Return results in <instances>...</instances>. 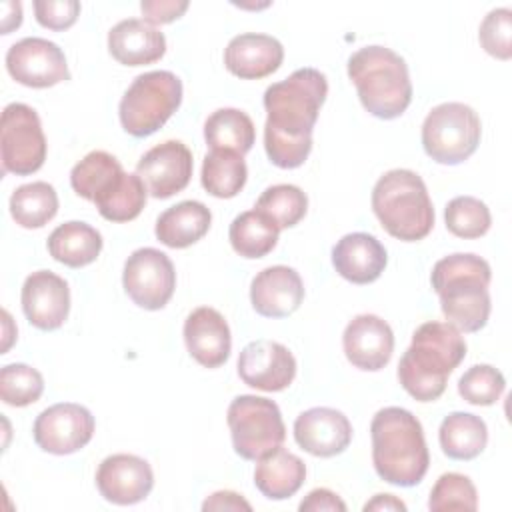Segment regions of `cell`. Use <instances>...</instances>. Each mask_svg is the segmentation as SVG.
Instances as JSON below:
<instances>
[{"label": "cell", "mask_w": 512, "mask_h": 512, "mask_svg": "<svg viewBox=\"0 0 512 512\" xmlns=\"http://www.w3.org/2000/svg\"><path fill=\"white\" fill-rule=\"evenodd\" d=\"M328 94V80L316 68H298L264 92V148L278 168H298L312 150V130Z\"/></svg>", "instance_id": "cell-1"}, {"label": "cell", "mask_w": 512, "mask_h": 512, "mask_svg": "<svg viewBox=\"0 0 512 512\" xmlns=\"http://www.w3.org/2000/svg\"><path fill=\"white\" fill-rule=\"evenodd\" d=\"M372 464L376 474L394 486L410 488L428 472L430 454L420 420L406 408L386 406L370 424Z\"/></svg>", "instance_id": "cell-2"}, {"label": "cell", "mask_w": 512, "mask_h": 512, "mask_svg": "<svg viewBox=\"0 0 512 512\" xmlns=\"http://www.w3.org/2000/svg\"><path fill=\"white\" fill-rule=\"evenodd\" d=\"M464 356L466 342L458 328L448 322H424L414 330L412 344L398 362V380L414 400H438Z\"/></svg>", "instance_id": "cell-3"}, {"label": "cell", "mask_w": 512, "mask_h": 512, "mask_svg": "<svg viewBox=\"0 0 512 512\" xmlns=\"http://www.w3.org/2000/svg\"><path fill=\"white\" fill-rule=\"evenodd\" d=\"M490 264L470 252L444 256L432 268L430 282L440 298L448 324L462 332H478L490 318Z\"/></svg>", "instance_id": "cell-4"}, {"label": "cell", "mask_w": 512, "mask_h": 512, "mask_svg": "<svg viewBox=\"0 0 512 512\" xmlns=\"http://www.w3.org/2000/svg\"><path fill=\"white\" fill-rule=\"evenodd\" d=\"M348 78L354 82L366 112L376 118H398L412 102L408 66L400 54L386 46L372 44L356 50L348 58Z\"/></svg>", "instance_id": "cell-5"}, {"label": "cell", "mask_w": 512, "mask_h": 512, "mask_svg": "<svg viewBox=\"0 0 512 512\" xmlns=\"http://www.w3.org/2000/svg\"><path fill=\"white\" fill-rule=\"evenodd\" d=\"M372 210L382 228L404 242L430 234L434 208L424 180L406 168L388 170L372 188Z\"/></svg>", "instance_id": "cell-6"}, {"label": "cell", "mask_w": 512, "mask_h": 512, "mask_svg": "<svg viewBox=\"0 0 512 512\" xmlns=\"http://www.w3.org/2000/svg\"><path fill=\"white\" fill-rule=\"evenodd\" d=\"M180 102L182 82L174 72H144L132 80L120 100V124L134 138L150 136L166 124Z\"/></svg>", "instance_id": "cell-7"}, {"label": "cell", "mask_w": 512, "mask_h": 512, "mask_svg": "<svg viewBox=\"0 0 512 512\" xmlns=\"http://www.w3.org/2000/svg\"><path fill=\"white\" fill-rule=\"evenodd\" d=\"M482 136V124L474 108L462 102L434 106L422 124L424 152L438 164H460L468 160Z\"/></svg>", "instance_id": "cell-8"}, {"label": "cell", "mask_w": 512, "mask_h": 512, "mask_svg": "<svg viewBox=\"0 0 512 512\" xmlns=\"http://www.w3.org/2000/svg\"><path fill=\"white\" fill-rule=\"evenodd\" d=\"M226 420L234 452L244 460H260L280 448L286 438L278 404L264 396H236L228 406Z\"/></svg>", "instance_id": "cell-9"}, {"label": "cell", "mask_w": 512, "mask_h": 512, "mask_svg": "<svg viewBox=\"0 0 512 512\" xmlns=\"http://www.w3.org/2000/svg\"><path fill=\"white\" fill-rule=\"evenodd\" d=\"M0 158L2 170L16 176H28L42 168L46 160V136L32 106L12 102L2 110Z\"/></svg>", "instance_id": "cell-10"}, {"label": "cell", "mask_w": 512, "mask_h": 512, "mask_svg": "<svg viewBox=\"0 0 512 512\" xmlns=\"http://www.w3.org/2000/svg\"><path fill=\"white\" fill-rule=\"evenodd\" d=\"M122 286L130 300L144 310H160L176 288L172 260L156 248H138L124 262Z\"/></svg>", "instance_id": "cell-11"}, {"label": "cell", "mask_w": 512, "mask_h": 512, "mask_svg": "<svg viewBox=\"0 0 512 512\" xmlns=\"http://www.w3.org/2000/svg\"><path fill=\"white\" fill-rule=\"evenodd\" d=\"M94 416L74 402L52 404L34 420V442L48 454L66 456L82 450L94 436Z\"/></svg>", "instance_id": "cell-12"}, {"label": "cell", "mask_w": 512, "mask_h": 512, "mask_svg": "<svg viewBox=\"0 0 512 512\" xmlns=\"http://www.w3.org/2000/svg\"><path fill=\"white\" fill-rule=\"evenodd\" d=\"M6 70L28 88H50L70 78L62 48L38 36L22 38L8 48Z\"/></svg>", "instance_id": "cell-13"}, {"label": "cell", "mask_w": 512, "mask_h": 512, "mask_svg": "<svg viewBox=\"0 0 512 512\" xmlns=\"http://www.w3.org/2000/svg\"><path fill=\"white\" fill-rule=\"evenodd\" d=\"M192 152L180 140H166L150 148L136 164V174L154 198H170L182 192L192 178Z\"/></svg>", "instance_id": "cell-14"}, {"label": "cell", "mask_w": 512, "mask_h": 512, "mask_svg": "<svg viewBox=\"0 0 512 512\" xmlns=\"http://www.w3.org/2000/svg\"><path fill=\"white\" fill-rule=\"evenodd\" d=\"M236 368L242 382L250 388L280 392L296 376V358L280 342L254 340L242 348Z\"/></svg>", "instance_id": "cell-15"}, {"label": "cell", "mask_w": 512, "mask_h": 512, "mask_svg": "<svg viewBox=\"0 0 512 512\" xmlns=\"http://www.w3.org/2000/svg\"><path fill=\"white\" fill-rule=\"evenodd\" d=\"M96 486L104 500L130 506L144 500L154 486L150 464L136 454L106 456L96 470Z\"/></svg>", "instance_id": "cell-16"}, {"label": "cell", "mask_w": 512, "mask_h": 512, "mask_svg": "<svg viewBox=\"0 0 512 512\" xmlns=\"http://www.w3.org/2000/svg\"><path fill=\"white\" fill-rule=\"evenodd\" d=\"M20 300L24 316L38 330H58L70 312L68 282L50 270L32 272L22 284Z\"/></svg>", "instance_id": "cell-17"}, {"label": "cell", "mask_w": 512, "mask_h": 512, "mask_svg": "<svg viewBox=\"0 0 512 512\" xmlns=\"http://www.w3.org/2000/svg\"><path fill=\"white\" fill-rule=\"evenodd\" d=\"M342 346L352 366L366 372H378L392 358L394 332L380 316L358 314L344 328Z\"/></svg>", "instance_id": "cell-18"}, {"label": "cell", "mask_w": 512, "mask_h": 512, "mask_svg": "<svg viewBox=\"0 0 512 512\" xmlns=\"http://www.w3.org/2000/svg\"><path fill=\"white\" fill-rule=\"evenodd\" d=\"M296 444L312 456L330 458L342 454L352 440L350 420L336 408L316 406L294 420Z\"/></svg>", "instance_id": "cell-19"}, {"label": "cell", "mask_w": 512, "mask_h": 512, "mask_svg": "<svg viewBox=\"0 0 512 512\" xmlns=\"http://www.w3.org/2000/svg\"><path fill=\"white\" fill-rule=\"evenodd\" d=\"M304 284L300 274L284 264L260 270L250 284L252 308L266 318H284L300 308Z\"/></svg>", "instance_id": "cell-20"}, {"label": "cell", "mask_w": 512, "mask_h": 512, "mask_svg": "<svg viewBox=\"0 0 512 512\" xmlns=\"http://www.w3.org/2000/svg\"><path fill=\"white\" fill-rule=\"evenodd\" d=\"M184 342L190 356L204 368L222 366L232 348V336L224 316L210 308L200 306L184 320Z\"/></svg>", "instance_id": "cell-21"}, {"label": "cell", "mask_w": 512, "mask_h": 512, "mask_svg": "<svg viewBox=\"0 0 512 512\" xmlns=\"http://www.w3.org/2000/svg\"><path fill=\"white\" fill-rule=\"evenodd\" d=\"M386 262V248L376 236L366 232L346 234L332 248V264L336 272L352 284H370L378 280Z\"/></svg>", "instance_id": "cell-22"}, {"label": "cell", "mask_w": 512, "mask_h": 512, "mask_svg": "<svg viewBox=\"0 0 512 512\" xmlns=\"http://www.w3.org/2000/svg\"><path fill=\"white\" fill-rule=\"evenodd\" d=\"M284 60L282 44L268 34L246 32L234 36L224 50V64L230 74L242 80L270 76Z\"/></svg>", "instance_id": "cell-23"}, {"label": "cell", "mask_w": 512, "mask_h": 512, "mask_svg": "<svg viewBox=\"0 0 512 512\" xmlns=\"http://www.w3.org/2000/svg\"><path fill=\"white\" fill-rule=\"evenodd\" d=\"M108 50L124 66H144L164 56L166 38L154 24L126 18L108 32Z\"/></svg>", "instance_id": "cell-24"}, {"label": "cell", "mask_w": 512, "mask_h": 512, "mask_svg": "<svg viewBox=\"0 0 512 512\" xmlns=\"http://www.w3.org/2000/svg\"><path fill=\"white\" fill-rule=\"evenodd\" d=\"M210 224L212 212L206 204L184 200L158 216L154 234L168 248H188L210 230Z\"/></svg>", "instance_id": "cell-25"}, {"label": "cell", "mask_w": 512, "mask_h": 512, "mask_svg": "<svg viewBox=\"0 0 512 512\" xmlns=\"http://www.w3.org/2000/svg\"><path fill=\"white\" fill-rule=\"evenodd\" d=\"M306 480V464L282 446L262 456L254 470V484L268 500L294 496Z\"/></svg>", "instance_id": "cell-26"}, {"label": "cell", "mask_w": 512, "mask_h": 512, "mask_svg": "<svg viewBox=\"0 0 512 512\" xmlns=\"http://www.w3.org/2000/svg\"><path fill=\"white\" fill-rule=\"evenodd\" d=\"M124 174L116 156L106 150H92L74 164L70 184L78 196L96 204L118 186Z\"/></svg>", "instance_id": "cell-27"}, {"label": "cell", "mask_w": 512, "mask_h": 512, "mask_svg": "<svg viewBox=\"0 0 512 512\" xmlns=\"http://www.w3.org/2000/svg\"><path fill=\"white\" fill-rule=\"evenodd\" d=\"M102 250L100 232L80 220L60 224L48 236L50 256L70 268H82L92 264Z\"/></svg>", "instance_id": "cell-28"}, {"label": "cell", "mask_w": 512, "mask_h": 512, "mask_svg": "<svg viewBox=\"0 0 512 512\" xmlns=\"http://www.w3.org/2000/svg\"><path fill=\"white\" fill-rule=\"evenodd\" d=\"M442 452L452 460H472L482 454L488 442L486 422L470 412L448 414L438 430Z\"/></svg>", "instance_id": "cell-29"}, {"label": "cell", "mask_w": 512, "mask_h": 512, "mask_svg": "<svg viewBox=\"0 0 512 512\" xmlns=\"http://www.w3.org/2000/svg\"><path fill=\"white\" fill-rule=\"evenodd\" d=\"M204 140L210 150H230L244 156L256 140V128L246 112L218 108L204 122Z\"/></svg>", "instance_id": "cell-30"}, {"label": "cell", "mask_w": 512, "mask_h": 512, "mask_svg": "<svg viewBox=\"0 0 512 512\" xmlns=\"http://www.w3.org/2000/svg\"><path fill=\"white\" fill-rule=\"evenodd\" d=\"M278 234V226L256 208L238 214L228 230L234 252L250 260L262 258L272 252L278 242Z\"/></svg>", "instance_id": "cell-31"}, {"label": "cell", "mask_w": 512, "mask_h": 512, "mask_svg": "<svg viewBox=\"0 0 512 512\" xmlns=\"http://www.w3.org/2000/svg\"><path fill=\"white\" fill-rule=\"evenodd\" d=\"M58 212V194L48 182L18 186L10 196V214L22 228H42Z\"/></svg>", "instance_id": "cell-32"}, {"label": "cell", "mask_w": 512, "mask_h": 512, "mask_svg": "<svg viewBox=\"0 0 512 512\" xmlns=\"http://www.w3.org/2000/svg\"><path fill=\"white\" fill-rule=\"evenodd\" d=\"M248 168L240 154L210 150L202 162V186L216 198H234L246 184Z\"/></svg>", "instance_id": "cell-33"}, {"label": "cell", "mask_w": 512, "mask_h": 512, "mask_svg": "<svg viewBox=\"0 0 512 512\" xmlns=\"http://www.w3.org/2000/svg\"><path fill=\"white\" fill-rule=\"evenodd\" d=\"M258 212L268 216L278 230L296 226L308 210V196L294 184L268 186L254 206Z\"/></svg>", "instance_id": "cell-34"}, {"label": "cell", "mask_w": 512, "mask_h": 512, "mask_svg": "<svg viewBox=\"0 0 512 512\" xmlns=\"http://www.w3.org/2000/svg\"><path fill=\"white\" fill-rule=\"evenodd\" d=\"M146 194L148 190L140 176L126 172L118 186L96 202V208L100 216L110 222H128L134 220L146 206Z\"/></svg>", "instance_id": "cell-35"}, {"label": "cell", "mask_w": 512, "mask_h": 512, "mask_svg": "<svg viewBox=\"0 0 512 512\" xmlns=\"http://www.w3.org/2000/svg\"><path fill=\"white\" fill-rule=\"evenodd\" d=\"M444 222L454 236L472 240L488 232L492 216L482 200L474 196H456L446 204Z\"/></svg>", "instance_id": "cell-36"}, {"label": "cell", "mask_w": 512, "mask_h": 512, "mask_svg": "<svg viewBox=\"0 0 512 512\" xmlns=\"http://www.w3.org/2000/svg\"><path fill=\"white\" fill-rule=\"evenodd\" d=\"M44 392L42 374L28 364H6L0 370V398L8 406L34 404Z\"/></svg>", "instance_id": "cell-37"}, {"label": "cell", "mask_w": 512, "mask_h": 512, "mask_svg": "<svg viewBox=\"0 0 512 512\" xmlns=\"http://www.w3.org/2000/svg\"><path fill=\"white\" fill-rule=\"evenodd\" d=\"M506 388L502 372L490 364L470 366L458 380V394L474 406L494 404Z\"/></svg>", "instance_id": "cell-38"}, {"label": "cell", "mask_w": 512, "mask_h": 512, "mask_svg": "<svg viewBox=\"0 0 512 512\" xmlns=\"http://www.w3.org/2000/svg\"><path fill=\"white\" fill-rule=\"evenodd\" d=\"M428 508L434 512L442 510H476L478 492L472 480L458 472L442 474L428 498Z\"/></svg>", "instance_id": "cell-39"}, {"label": "cell", "mask_w": 512, "mask_h": 512, "mask_svg": "<svg viewBox=\"0 0 512 512\" xmlns=\"http://www.w3.org/2000/svg\"><path fill=\"white\" fill-rule=\"evenodd\" d=\"M478 40L490 56H494L498 60H510V56H512V10L510 8L490 10L480 24Z\"/></svg>", "instance_id": "cell-40"}, {"label": "cell", "mask_w": 512, "mask_h": 512, "mask_svg": "<svg viewBox=\"0 0 512 512\" xmlns=\"http://www.w3.org/2000/svg\"><path fill=\"white\" fill-rule=\"evenodd\" d=\"M80 2L76 0H36L34 14L40 26L50 30H66L80 16Z\"/></svg>", "instance_id": "cell-41"}, {"label": "cell", "mask_w": 512, "mask_h": 512, "mask_svg": "<svg viewBox=\"0 0 512 512\" xmlns=\"http://www.w3.org/2000/svg\"><path fill=\"white\" fill-rule=\"evenodd\" d=\"M140 10L150 24H168L188 10L186 0H142Z\"/></svg>", "instance_id": "cell-42"}, {"label": "cell", "mask_w": 512, "mask_h": 512, "mask_svg": "<svg viewBox=\"0 0 512 512\" xmlns=\"http://www.w3.org/2000/svg\"><path fill=\"white\" fill-rule=\"evenodd\" d=\"M300 512H318V510H330V512H346V504L340 500V496L328 488H316L308 492V496L298 506Z\"/></svg>", "instance_id": "cell-43"}, {"label": "cell", "mask_w": 512, "mask_h": 512, "mask_svg": "<svg viewBox=\"0 0 512 512\" xmlns=\"http://www.w3.org/2000/svg\"><path fill=\"white\" fill-rule=\"evenodd\" d=\"M202 510H252L250 502L242 498V494L232 492V490H218L214 494H210L204 504Z\"/></svg>", "instance_id": "cell-44"}, {"label": "cell", "mask_w": 512, "mask_h": 512, "mask_svg": "<svg viewBox=\"0 0 512 512\" xmlns=\"http://www.w3.org/2000/svg\"><path fill=\"white\" fill-rule=\"evenodd\" d=\"M2 34H10L22 24V4L20 2H2Z\"/></svg>", "instance_id": "cell-45"}, {"label": "cell", "mask_w": 512, "mask_h": 512, "mask_svg": "<svg viewBox=\"0 0 512 512\" xmlns=\"http://www.w3.org/2000/svg\"><path fill=\"white\" fill-rule=\"evenodd\" d=\"M364 510H406V504L402 500H398L392 494H376L370 502L364 504Z\"/></svg>", "instance_id": "cell-46"}]
</instances>
